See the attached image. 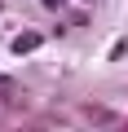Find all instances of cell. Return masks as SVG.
Returning a JSON list of instances; mask_svg holds the SVG:
<instances>
[{"instance_id":"1","label":"cell","mask_w":128,"mask_h":132,"mask_svg":"<svg viewBox=\"0 0 128 132\" xmlns=\"http://www.w3.org/2000/svg\"><path fill=\"white\" fill-rule=\"evenodd\" d=\"M35 44H40V35H35V31H22V35L13 40V53H31Z\"/></svg>"}]
</instances>
